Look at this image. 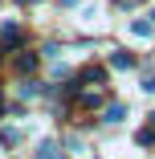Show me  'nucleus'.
I'll return each mask as SVG.
<instances>
[{
    "instance_id": "obj_2",
    "label": "nucleus",
    "mask_w": 155,
    "mask_h": 159,
    "mask_svg": "<svg viewBox=\"0 0 155 159\" xmlns=\"http://www.w3.org/2000/svg\"><path fill=\"white\" fill-rule=\"evenodd\" d=\"M102 78H106V74H102V70H98V66H90V70H86V74H82V82H102Z\"/></svg>"
},
{
    "instance_id": "obj_4",
    "label": "nucleus",
    "mask_w": 155,
    "mask_h": 159,
    "mask_svg": "<svg viewBox=\"0 0 155 159\" xmlns=\"http://www.w3.org/2000/svg\"><path fill=\"white\" fill-rule=\"evenodd\" d=\"M37 159H57V151H53V147H49V143H45V147H41V155H37Z\"/></svg>"
},
{
    "instance_id": "obj_5",
    "label": "nucleus",
    "mask_w": 155,
    "mask_h": 159,
    "mask_svg": "<svg viewBox=\"0 0 155 159\" xmlns=\"http://www.w3.org/2000/svg\"><path fill=\"white\" fill-rule=\"evenodd\" d=\"M143 90H147V94H155V78H147V82H143Z\"/></svg>"
},
{
    "instance_id": "obj_3",
    "label": "nucleus",
    "mask_w": 155,
    "mask_h": 159,
    "mask_svg": "<svg viewBox=\"0 0 155 159\" xmlns=\"http://www.w3.org/2000/svg\"><path fill=\"white\" fill-rule=\"evenodd\" d=\"M4 41H8V45L21 41V29H16V25H4Z\"/></svg>"
},
{
    "instance_id": "obj_1",
    "label": "nucleus",
    "mask_w": 155,
    "mask_h": 159,
    "mask_svg": "<svg viewBox=\"0 0 155 159\" xmlns=\"http://www.w3.org/2000/svg\"><path fill=\"white\" fill-rule=\"evenodd\" d=\"M29 70H37V57L33 53H21L16 57V74H29Z\"/></svg>"
},
{
    "instance_id": "obj_6",
    "label": "nucleus",
    "mask_w": 155,
    "mask_h": 159,
    "mask_svg": "<svg viewBox=\"0 0 155 159\" xmlns=\"http://www.w3.org/2000/svg\"><path fill=\"white\" fill-rule=\"evenodd\" d=\"M151 20H155V12H151Z\"/></svg>"
}]
</instances>
